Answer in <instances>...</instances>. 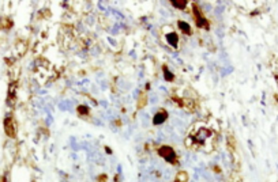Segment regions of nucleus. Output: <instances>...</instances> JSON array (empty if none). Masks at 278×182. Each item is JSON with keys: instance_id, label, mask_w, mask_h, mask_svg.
Masks as SVG:
<instances>
[{"instance_id": "nucleus-1", "label": "nucleus", "mask_w": 278, "mask_h": 182, "mask_svg": "<svg viewBox=\"0 0 278 182\" xmlns=\"http://www.w3.org/2000/svg\"><path fill=\"white\" fill-rule=\"evenodd\" d=\"M158 154L165 159L166 162H170V163H175L176 162V154L173 151L172 147H168V145H162V147L158 148Z\"/></svg>"}, {"instance_id": "nucleus-2", "label": "nucleus", "mask_w": 278, "mask_h": 182, "mask_svg": "<svg viewBox=\"0 0 278 182\" xmlns=\"http://www.w3.org/2000/svg\"><path fill=\"white\" fill-rule=\"evenodd\" d=\"M4 131L10 137H15L16 125H15V121L12 120V117H7V118L4 120Z\"/></svg>"}, {"instance_id": "nucleus-3", "label": "nucleus", "mask_w": 278, "mask_h": 182, "mask_svg": "<svg viewBox=\"0 0 278 182\" xmlns=\"http://www.w3.org/2000/svg\"><path fill=\"white\" fill-rule=\"evenodd\" d=\"M194 16H195V23L198 27H207V22L204 19V16L202 15L201 10L198 5H194Z\"/></svg>"}, {"instance_id": "nucleus-4", "label": "nucleus", "mask_w": 278, "mask_h": 182, "mask_svg": "<svg viewBox=\"0 0 278 182\" xmlns=\"http://www.w3.org/2000/svg\"><path fill=\"white\" fill-rule=\"evenodd\" d=\"M166 117H168V113L165 110H160L158 113L154 116V118H153V124L154 125H160L161 122H164L165 120H166Z\"/></svg>"}, {"instance_id": "nucleus-5", "label": "nucleus", "mask_w": 278, "mask_h": 182, "mask_svg": "<svg viewBox=\"0 0 278 182\" xmlns=\"http://www.w3.org/2000/svg\"><path fill=\"white\" fill-rule=\"evenodd\" d=\"M166 41H168V44L169 45H172L173 48H176L177 46V41H179V37H177V34L176 33H169V34L166 35Z\"/></svg>"}, {"instance_id": "nucleus-6", "label": "nucleus", "mask_w": 278, "mask_h": 182, "mask_svg": "<svg viewBox=\"0 0 278 182\" xmlns=\"http://www.w3.org/2000/svg\"><path fill=\"white\" fill-rule=\"evenodd\" d=\"M175 182H188V174L185 171H179L176 174Z\"/></svg>"}, {"instance_id": "nucleus-7", "label": "nucleus", "mask_w": 278, "mask_h": 182, "mask_svg": "<svg viewBox=\"0 0 278 182\" xmlns=\"http://www.w3.org/2000/svg\"><path fill=\"white\" fill-rule=\"evenodd\" d=\"M179 27L185 33V34H191V27L188 23H185L183 21H179Z\"/></svg>"}, {"instance_id": "nucleus-8", "label": "nucleus", "mask_w": 278, "mask_h": 182, "mask_svg": "<svg viewBox=\"0 0 278 182\" xmlns=\"http://www.w3.org/2000/svg\"><path fill=\"white\" fill-rule=\"evenodd\" d=\"M185 4H187V2H185V0H172V5H175V7L179 8V10L184 8Z\"/></svg>"}, {"instance_id": "nucleus-9", "label": "nucleus", "mask_w": 278, "mask_h": 182, "mask_svg": "<svg viewBox=\"0 0 278 182\" xmlns=\"http://www.w3.org/2000/svg\"><path fill=\"white\" fill-rule=\"evenodd\" d=\"M146 101H147L146 94H140L139 95V99H138V108H143V106L146 105Z\"/></svg>"}, {"instance_id": "nucleus-10", "label": "nucleus", "mask_w": 278, "mask_h": 182, "mask_svg": "<svg viewBox=\"0 0 278 182\" xmlns=\"http://www.w3.org/2000/svg\"><path fill=\"white\" fill-rule=\"evenodd\" d=\"M78 113H79V114H88L89 113V109L86 108V106L81 105V106H78Z\"/></svg>"}, {"instance_id": "nucleus-11", "label": "nucleus", "mask_w": 278, "mask_h": 182, "mask_svg": "<svg viewBox=\"0 0 278 182\" xmlns=\"http://www.w3.org/2000/svg\"><path fill=\"white\" fill-rule=\"evenodd\" d=\"M164 71H165V79H166V80H172L173 76H170V72H168L166 68H164Z\"/></svg>"}, {"instance_id": "nucleus-12", "label": "nucleus", "mask_w": 278, "mask_h": 182, "mask_svg": "<svg viewBox=\"0 0 278 182\" xmlns=\"http://www.w3.org/2000/svg\"><path fill=\"white\" fill-rule=\"evenodd\" d=\"M98 181H100V182L106 181V175H101V177H98Z\"/></svg>"}]
</instances>
